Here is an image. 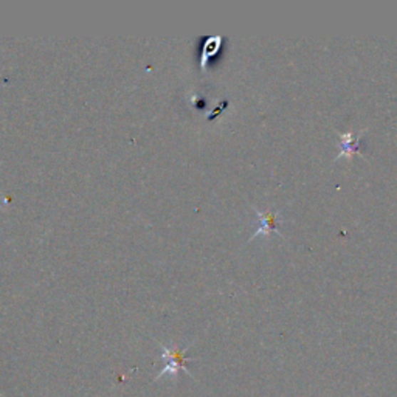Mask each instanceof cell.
Instances as JSON below:
<instances>
[{"label":"cell","instance_id":"7a4b0ae2","mask_svg":"<svg viewBox=\"0 0 397 397\" xmlns=\"http://www.w3.org/2000/svg\"><path fill=\"white\" fill-rule=\"evenodd\" d=\"M253 210H254V213H257V216L259 219V228L253 233V236L250 237L249 241H253L254 237H258L261 234H266L267 236L270 233H275V234H278L281 237H284V236L281 234V232L278 230V224H279L278 219L281 217L279 211H273V210H270V211H261L257 207H253Z\"/></svg>","mask_w":397,"mask_h":397},{"label":"cell","instance_id":"277c9868","mask_svg":"<svg viewBox=\"0 0 397 397\" xmlns=\"http://www.w3.org/2000/svg\"><path fill=\"white\" fill-rule=\"evenodd\" d=\"M220 46V36H216V38H211L205 42V47H204V55H202V66L205 67V61H208L210 56H213L215 53L217 51Z\"/></svg>","mask_w":397,"mask_h":397},{"label":"cell","instance_id":"3957f363","mask_svg":"<svg viewBox=\"0 0 397 397\" xmlns=\"http://www.w3.org/2000/svg\"><path fill=\"white\" fill-rule=\"evenodd\" d=\"M365 130H361L364 134ZM361 134L354 137V132H346V134H339L340 135V143H341V151L340 154L335 157V160H339L341 157H348L351 158L352 155H360L361 157V151H360V140H361Z\"/></svg>","mask_w":397,"mask_h":397},{"label":"cell","instance_id":"6da1fadb","mask_svg":"<svg viewBox=\"0 0 397 397\" xmlns=\"http://www.w3.org/2000/svg\"><path fill=\"white\" fill-rule=\"evenodd\" d=\"M162 351H163V360L166 361L165 364V368H163V371L157 376L155 381H158V378L163 377V376H175L177 374L180 369L185 373H188L190 376H192L187 366H185V361H187V359H185V352L188 351V348H185V349H180V348H175V349H171V348H166L162 345Z\"/></svg>","mask_w":397,"mask_h":397}]
</instances>
